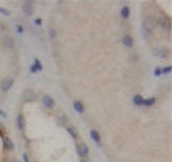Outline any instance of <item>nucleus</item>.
<instances>
[{"label": "nucleus", "instance_id": "nucleus-3", "mask_svg": "<svg viewBox=\"0 0 172 162\" xmlns=\"http://www.w3.org/2000/svg\"><path fill=\"white\" fill-rule=\"evenodd\" d=\"M42 103H43V106L47 108V109L55 108V99H53L52 96H49V95H43L42 96Z\"/></svg>", "mask_w": 172, "mask_h": 162}, {"label": "nucleus", "instance_id": "nucleus-23", "mask_svg": "<svg viewBox=\"0 0 172 162\" xmlns=\"http://www.w3.org/2000/svg\"><path fill=\"white\" fill-rule=\"evenodd\" d=\"M42 23H43L42 19H39V17H38V19H34V25H36V26H42Z\"/></svg>", "mask_w": 172, "mask_h": 162}, {"label": "nucleus", "instance_id": "nucleus-12", "mask_svg": "<svg viewBox=\"0 0 172 162\" xmlns=\"http://www.w3.org/2000/svg\"><path fill=\"white\" fill-rule=\"evenodd\" d=\"M161 26H162V29H164V30L171 32V22H169V19L162 17V19H161Z\"/></svg>", "mask_w": 172, "mask_h": 162}, {"label": "nucleus", "instance_id": "nucleus-7", "mask_svg": "<svg viewBox=\"0 0 172 162\" xmlns=\"http://www.w3.org/2000/svg\"><path fill=\"white\" fill-rule=\"evenodd\" d=\"M2 46L6 47V49H13V46H14V42L10 36H3L2 38Z\"/></svg>", "mask_w": 172, "mask_h": 162}, {"label": "nucleus", "instance_id": "nucleus-20", "mask_svg": "<svg viewBox=\"0 0 172 162\" xmlns=\"http://www.w3.org/2000/svg\"><path fill=\"white\" fill-rule=\"evenodd\" d=\"M171 71H172V66H171V65H169V66H166V67H164V69H161V72H162V73H165V75L171 73Z\"/></svg>", "mask_w": 172, "mask_h": 162}, {"label": "nucleus", "instance_id": "nucleus-5", "mask_svg": "<svg viewBox=\"0 0 172 162\" xmlns=\"http://www.w3.org/2000/svg\"><path fill=\"white\" fill-rule=\"evenodd\" d=\"M152 53L155 55L156 58H166L169 55V50L166 47H155V49L152 50Z\"/></svg>", "mask_w": 172, "mask_h": 162}, {"label": "nucleus", "instance_id": "nucleus-25", "mask_svg": "<svg viewBox=\"0 0 172 162\" xmlns=\"http://www.w3.org/2000/svg\"><path fill=\"white\" fill-rule=\"evenodd\" d=\"M23 161H25V162H30L29 155H27V154H25V155H23Z\"/></svg>", "mask_w": 172, "mask_h": 162}, {"label": "nucleus", "instance_id": "nucleus-13", "mask_svg": "<svg viewBox=\"0 0 172 162\" xmlns=\"http://www.w3.org/2000/svg\"><path fill=\"white\" fill-rule=\"evenodd\" d=\"M90 138H92L93 142H96L98 145L101 144V135H99V132H98L96 129H92V131H90Z\"/></svg>", "mask_w": 172, "mask_h": 162}, {"label": "nucleus", "instance_id": "nucleus-11", "mask_svg": "<svg viewBox=\"0 0 172 162\" xmlns=\"http://www.w3.org/2000/svg\"><path fill=\"white\" fill-rule=\"evenodd\" d=\"M3 145L6 148V151H13L14 149V144L10 138H3Z\"/></svg>", "mask_w": 172, "mask_h": 162}, {"label": "nucleus", "instance_id": "nucleus-21", "mask_svg": "<svg viewBox=\"0 0 172 162\" xmlns=\"http://www.w3.org/2000/svg\"><path fill=\"white\" fill-rule=\"evenodd\" d=\"M0 13H2L3 16H9V14H10V12H9L7 9H3V7H0Z\"/></svg>", "mask_w": 172, "mask_h": 162}, {"label": "nucleus", "instance_id": "nucleus-2", "mask_svg": "<svg viewBox=\"0 0 172 162\" xmlns=\"http://www.w3.org/2000/svg\"><path fill=\"white\" fill-rule=\"evenodd\" d=\"M76 149H78V154L80 155V158H88V155H89V148L88 145L85 144V142H79L78 145H76Z\"/></svg>", "mask_w": 172, "mask_h": 162}, {"label": "nucleus", "instance_id": "nucleus-26", "mask_svg": "<svg viewBox=\"0 0 172 162\" xmlns=\"http://www.w3.org/2000/svg\"><path fill=\"white\" fill-rule=\"evenodd\" d=\"M30 72H32V73H38V71H36V69H34V66H33V65H32V66H30Z\"/></svg>", "mask_w": 172, "mask_h": 162}, {"label": "nucleus", "instance_id": "nucleus-1", "mask_svg": "<svg viewBox=\"0 0 172 162\" xmlns=\"http://www.w3.org/2000/svg\"><path fill=\"white\" fill-rule=\"evenodd\" d=\"M156 27V20L154 17H146L145 22H143V26H142V32L145 36H149V34L155 30Z\"/></svg>", "mask_w": 172, "mask_h": 162}, {"label": "nucleus", "instance_id": "nucleus-4", "mask_svg": "<svg viewBox=\"0 0 172 162\" xmlns=\"http://www.w3.org/2000/svg\"><path fill=\"white\" fill-rule=\"evenodd\" d=\"M23 99H25L26 102H33V100L38 99V93H36L34 91H32V89L25 91V93H23Z\"/></svg>", "mask_w": 172, "mask_h": 162}, {"label": "nucleus", "instance_id": "nucleus-10", "mask_svg": "<svg viewBox=\"0 0 172 162\" xmlns=\"http://www.w3.org/2000/svg\"><path fill=\"white\" fill-rule=\"evenodd\" d=\"M122 43L126 46V47H132L134 46V39L130 34H125L123 38H122Z\"/></svg>", "mask_w": 172, "mask_h": 162}, {"label": "nucleus", "instance_id": "nucleus-27", "mask_svg": "<svg viewBox=\"0 0 172 162\" xmlns=\"http://www.w3.org/2000/svg\"><path fill=\"white\" fill-rule=\"evenodd\" d=\"M55 36H56V32H55V30H50V38L53 39Z\"/></svg>", "mask_w": 172, "mask_h": 162}, {"label": "nucleus", "instance_id": "nucleus-6", "mask_svg": "<svg viewBox=\"0 0 172 162\" xmlns=\"http://www.w3.org/2000/svg\"><path fill=\"white\" fill-rule=\"evenodd\" d=\"M34 12V6H33V2H25L23 3V13L26 16H32Z\"/></svg>", "mask_w": 172, "mask_h": 162}, {"label": "nucleus", "instance_id": "nucleus-24", "mask_svg": "<svg viewBox=\"0 0 172 162\" xmlns=\"http://www.w3.org/2000/svg\"><path fill=\"white\" fill-rule=\"evenodd\" d=\"M16 32L17 33H23V27L22 26H16Z\"/></svg>", "mask_w": 172, "mask_h": 162}, {"label": "nucleus", "instance_id": "nucleus-17", "mask_svg": "<svg viewBox=\"0 0 172 162\" xmlns=\"http://www.w3.org/2000/svg\"><path fill=\"white\" fill-rule=\"evenodd\" d=\"M129 13H130V10L128 6H123V7L121 9V16L123 17V19H128V17H129Z\"/></svg>", "mask_w": 172, "mask_h": 162}, {"label": "nucleus", "instance_id": "nucleus-18", "mask_svg": "<svg viewBox=\"0 0 172 162\" xmlns=\"http://www.w3.org/2000/svg\"><path fill=\"white\" fill-rule=\"evenodd\" d=\"M156 102L155 98H148V99H143V106H154Z\"/></svg>", "mask_w": 172, "mask_h": 162}, {"label": "nucleus", "instance_id": "nucleus-14", "mask_svg": "<svg viewBox=\"0 0 172 162\" xmlns=\"http://www.w3.org/2000/svg\"><path fill=\"white\" fill-rule=\"evenodd\" d=\"M73 108H75V111L78 113H83L85 112L83 103H82V102H79V100H75V102H73Z\"/></svg>", "mask_w": 172, "mask_h": 162}, {"label": "nucleus", "instance_id": "nucleus-30", "mask_svg": "<svg viewBox=\"0 0 172 162\" xmlns=\"http://www.w3.org/2000/svg\"><path fill=\"white\" fill-rule=\"evenodd\" d=\"M82 162H89V161H88V159H86V161H85V159H83V161H82Z\"/></svg>", "mask_w": 172, "mask_h": 162}, {"label": "nucleus", "instance_id": "nucleus-28", "mask_svg": "<svg viewBox=\"0 0 172 162\" xmlns=\"http://www.w3.org/2000/svg\"><path fill=\"white\" fill-rule=\"evenodd\" d=\"M0 116H3V118H6V113H4L3 111H0Z\"/></svg>", "mask_w": 172, "mask_h": 162}, {"label": "nucleus", "instance_id": "nucleus-15", "mask_svg": "<svg viewBox=\"0 0 172 162\" xmlns=\"http://www.w3.org/2000/svg\"><path fill=\"white\" fill-rule=\"evenodd\" d=\"M132 102H134V105H136V106H143V98L141 95H135Z\"/></svg>", "mask_w": 172, "mask_h": 162}, {"label": "nucleus", "instance_id": "nucleus-16", "mask_svg": "<svg viewBox=\"0 0 172 162\" xmlns=\"http://www.w3.org/2000/svg\"><path fill=\"white\" fill-rule=\"evenodd\" d=\"M66 129H67V132L70 133V136L73 138V139H78V138H79V133H78V131H76L73 126H67Z\"/></svg>", "mask_w": 172, "mask_h": 162}, {"label": "nucleus", "instance_id": "nucleus-29", "mask_svg": "<svg viewBox=\"0 0 172 162\" xmlns=\"http://www.w3.org/2000/svg\"><path fill=\"white\" fill-rule=\"evenodd\" d=\"M12 162H20L19 159H12Z\"/></svg>", "mask_w": 172, "mask_h": 162}, {"label": "nucleus", "instance_id": "nucleus-22", "mask_svg": "<svg viewBox=\"0 0 172 162\" xmlns=\"http://www.w3.org/2000/svg\"><path fill=\"white\" fill-rule=\"evenodd\" d=\"M154 75H155V76H161V75H162V72H161V67H155V71H154Z\"/></svg>", "mask_w": 172, "mask_h": 162}, {"label": "nucleus", "instance_id": "nucleus-8", "mask_svg": "<svg viewBox=\"0 0 172 162\" xmlns=\"http://www.w3.org/2000/svg\"><path fill=\"white\" fill-rule=\"evenodd\" d=\"M16 125H17V129H19L20 132H23V131H25V118H23V115H22V113H19V115H17Z\"/></svg>", "mask_w": 172, "mask_h": 162}, {"label": "nucleus", "instance_id": "nucleus-19", "mask_svg": "<svg viewBox=\"0 0 172 162\" xmlns=\"http://www.w3.org/2000/svg\"><path fill=\"white\" fill-rule=\"evenodd\" d=\"M33 66H34V69H36V71L38 72H40L43 69V66H42V63H40V60H39L38 58L34 59V62H33Z\"/></svg>", "mask_w": 172, "mask_h": 162}, {"label": "nucleus", "instance_id": "nucleus-9", "mask_svg": "<svg viewBox=\"0 0 172 162\" xmlns=\"http://www.w3.org/2000/svg\"><path fill=\"white\" fill-rule=\"evenodd\" d=\"M12 86H13V79H12V78H7V79L2 80V89H3V91L7 92Z\"/></svg>", "mask_w": 172, "mask_h": 162}]
</instances>
